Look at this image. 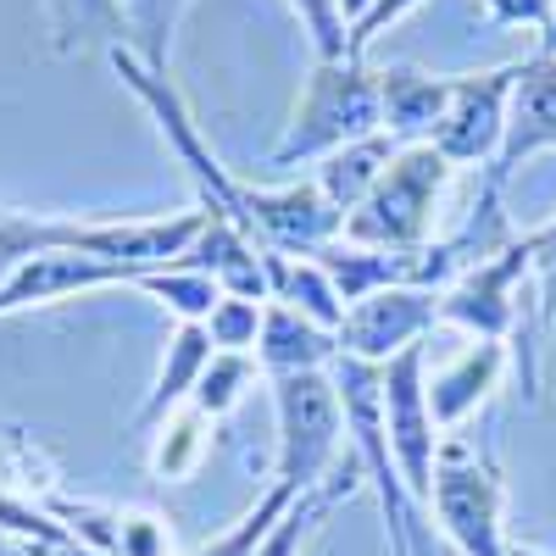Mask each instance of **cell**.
<instances>
[{"label":"cell","mask_w":556,"mask_h":556,"mask_svg":"<svg viewBox=\"0 0 556 556\" xmlns=\"http://www.w3.org/2000/svg\"><path fill=\"white\" fill-rule=\"evenodd\" d=\"M367 134H384V123H379V67H367L362 56H329V62L317 56L267 167L290 173L301 162H323V156L356 146Z\"/></svg>","instance_id":"cell-1"},{"label":"cell","mask_w":556,"mask_h":556,"mask_svg":"<svg viewBox=\"0 0 556 556\" xmlns=\"http://www.w3.org/2000/svg\"><path fill=\"white\" fill-rule=\"evenodd\" d=\"M267 390H273V424H278L267 484L290 495L329 484L340 462V440H345V406H340L334 374H278L267 379Z\"/></svg>","instance_id":"cell-2"},{"label":"cell","mask_w":556,"mask_h":556,"mask_svg":"<svg viewBox=\"0 0 556 556\" xmlns=\"http://www.w3.org/2000/svg\"><path fill=\"white\" fill-rule=\"evenodd\" d=\"M451 162L434 146H401L390 173L374 184L351 217H345V235L351 245H374V251H417L434 240V212L445 201V184H451Z\"/></svg>","instance_id":"cell-3"},{"label":"cell","mask_w":556,"mask_h":556,"mask_svg":"<svg viewBox=\"0 0 556 556\" xmlns=\"http://www.w3.org/2000/svg\"><path fill=\"white\" fill-rule=\"evenodd\" d=\"M106 62H112V73L123 78L128 96L151 112L156 134L167 139V151L184 162V173L195 178V195H201V206H206V212H223V217H235V223H240V178L228 173V167L217 162V151L206 146V134H201V123H195L190 101L178 96L173 73H151L146 62H139V56L128 51V45H117V51H112Z\"/></svg>","instance_id":"cell-4"},{"label":"cell","mask_w":556,"mask_h":556,"mask_svg":"<svg viewBox=\"0 0 556 556\" xmlns=\"http://www.w3.org/2000/svg\"><path fill=\"white\" fill-rule=\"evenodd\" d=\"M434 518L445 529V540L456 545V556H506V484L490 456H479V445L468 440H445L440 445V468H434Z\"/></svg>","instance_id":"cell-5"},{"label":"cell","mask_w":556,"mask_h":556,"mask_svg":"<svg viewBox=\"0 0 556 556\" xmlns=\"http://www.w3.org/2000/svg\"><path fill=\"white\" fill-rule=\"evenodd\" d=\"M384 434L395 451V468L412 501L434 495V468H440V424L429 406V345H412L395 362H384Z\"/></svg>","instance_id":"cell-6"},{"label":"cell","mask_w":556,"mask_h":556,"mask_svg":"<svg viewBox=\"0 0 556 556\" xmlns=\"http://www.w3.org/2000/svg\"><path fill=\"white\" fill-rule=\"evenodd\" d=\"M240 228L262 251L317 256L323 245L345 235V217L312 178H290V184H240Z\"/></svg>","instance_id":"cell-7"},{"label":"cell","mask_w":556,"mask_h":556,"mask_svg":"<svg viewBox=\"0 0 556 556\" xmlns=\"http://www.w3.org/2000/svg\"><path fill=\"white\" fill-rule=\"evenodd\" d=\"M523 278H534V256H529V240H513L506 251L456 273V285L440 295V323H456L473 340L506 345V334H518L523 323V295H518Z\"/></svg>","instance_id":"cell-8"},{"label":"cell","mask_w":556,"mask_h":556,"mask_svg":"<svg viewBox=\"0 0 556 556\" xmlns=\"http://www.w3.org/2000/svg\"><path fill=\"white\" fill-rule=\"evenodd\" d=\"M513 84H518V62L451 78V106L429 146L451 167H495L506 139V112H513Z\"/></svg>","instance_id":"cell-9"},{"label":"cell","mask_w":556,"mask_h":556,"mask_svg":"<svg viewBox=\"0 0 556 556\" xmlns=\"http://www.w3.org/2000/svg\"><path fill=\"white\" fill-rule=\"evenodd\" d=\"M440 323V290H412V285H395V290H379L356 306H345L340 317V356L351 362H395L401 351L424 345Z\"/></svg>","instance_id":"cell-10"},{"label":"cell","mask_w":556,"mask_h":556,"mask_svg":"<svg viewBox=\"0 0 556 556\" xmlns=\"http://www.w3.org/2000/svg\"><path fill=\"white\" fill-rule=\"evenodd\" d=\"M117 285H128L123 267H112L101 256H84V251H67V245H39L12 267L7 285H0V317L56 306V301H73V295H89V290H117Z\"/></svg>","instance_id":"cell-11"},{"label":"cell","mask_w":556,"mask_h":556,"mask_svg":"<svg viewBox=\"0 0 556 556\" xmlns=\"http://www.w3.org/2000/svg\"><path fill=\"white\" fill-rule=\"evenodd\" d=\"M540 151H556V45H540L534 56L518 62L506 139H501V156H495L484 184L506 190V178H513L529 156H540Z\"/></svg>","instance_id":"cell-12"},{"label":"cell","mask_w":556,"mask_h":556,"mask_svg":"<svg viewBox=\"0 0 556 556\" xmlns=\"http://www.w3.org/2000/svg\"><path fill=\"white\" fill-rule=\"evenodd\" d=\"M451 106V78L424 67H379V123L395 146H429Z\"/></svg>","instance_id":"cell-13"},{"label":"cell","mask_w":556,"mask_h":556,"mask_svg":"<svg viewBox=\"0 0 556 556\" xmlns=\"http://www.w3.org/2000/svg\"><path fill=\"white\" fill-rule=\"evenodd\" d=\"M256 362L262 374L278 379V374H329L340 362V334L312 323L306 312L295 306H278L267 301V317H262V340H256Z\"/></svg>","instance_id":"cell-14"},{"label":"cell","mask_w":556,"mask_h":556,"mask_svg":"<svg viewBox=\"0 0 556 556\" xmlns=\"http://www.w3.org/2000/svg\"><path fill=\"white\" fill-rule=\"evenodd\" d=\"M212 356H217V345H212V334H206V323H178V329L167 334V351H162V367H156V384H151V395L139 401V412H134V429L151 434L167 412L190 406L201 374L212 367Z\"/></svg>","instance_id":"cell-15"},{"label":"cell","mask_w":556,"mask_h":556,"mask_svg":"<svg viewBox=\"0 0 556 556\" xmlns=\"http://www.w3.org/2000/svg\"><path fill=\"white\" fill-rule=\"evenodd\" d=\"M506 374V345L501 340H468L451 362H440L429 374V406H434V424L456 429Z\"/></svg>","instance_id":"cell-16"},{"label":"cell","mask_w":556,"mask_h":556,"mask_svg":"<svg viewBox=\"0 0 556 556\" xmlns=\"http://www.w3.org/2000/svg\"><path fill=\"white\" fill-rule=\"evenodd\" d=\"M39 17H45V45H51V56H62V62L112 56L128 39L117 0H39Z\"/></svg>","instance_id":"cell-17"},{"label":"cell","mask_w":556,"mask_h":556,"mask_svg":"<svg viewBox=\"0 0 556 556\" xmlns=\"http://www.w3.org/2000/svg\"><path fill=\"white\" fill-rule=\"evenodd\" d=\"M395 151H401V146H395L390 134H367V139H356V146H345V151H334V156H323L317 173H312V184L334 201L340 217H351L367 195H374V184L390 173Z\"/></svg>","instance_id":"cell-18"},{"label":"cell","mask_w":556,"mask_h":556,"mask_svg":"<svg viewBox=\"0 0 556 556\" xmlns=\"http://www.w3.org/2000/svg\"><path fill=\"white\" fill-rule=\"evenodd\" d=\"M262 273H267V301L306 312L323 329H340L345 301L334 290V278L323 273L317 256H285V251H262Z\"/></svg>","instance_id":"cell-19"},{"label":"cell","mask_w":556,"mask_h":556,"mask_svg":"<svg viewBox=\"0 0 556 556\" xmlns=\"http://www.w3.org/2000/svg\"><path fill=\"white\" fill-rule=\"evenodd\" d=\"M190 0H117L123 12V45L146 62L151 73H173V39H178V17Z\"/></svg>","instance_id":"cell-20"},{"label":"cell","mask_w":556,"mask_h":556,"mask_svg":"<svg viewBox=\"0 0 556 556\" xmlns=\"http://www.w3.org/2000/svg\"><path fill=\"white\" fill-rule=\"evenodd\" d=\"M206 417L195 406H178L167 412L162 424L151 429V473L162 484H178V479H190L201 468V456H206Z\"/></svg>","instance_id":"cell-21"},{"label":"cell","mask_w":556,"mask_h":556,"mask_svg":"<svg viewBox=\"0 0 556 556\" xmlns=\"http://www.w3.org/2000/svg\"><path fill=\"white\" fill-rule=\"evenodd\" d=\"M128 290H146L156 306H167L178 323H206L212 317V306L223 301V285L217 278H206V273H195V267H156V273H146V278H134Z\"/></svg>","instance_id":"cell-22"},{"label":"cell","mask_w":556,"mask_h":556,"mask_svg":"<svg viewBox=\"0 0 556 556\" xmlns=\"http://www.w3.org/2000/svg\"><path fill=\"white\" fill-rule=\"evenodd\" d=\"M251 384H256V362L251 356H235V351H217L212 367L201 374V384H195V401L190 406L206 417V424H223V417L245 401Z\"/></svg>","instance_id":"cell-23"},{"label":"cell","mask_w":556,"mask_h":556,"mask_svg":"<svg viewBox=\"0 0 556 556\" xmlns=\"http://www.w3.org/2000/svg\"><path fill=\"white\" fill-rule=\"evenodd\" d=\"M290 501H295L290 490L267 484V490L256 495V506H251V513H245L235 529H228L223 540H212V545H201V551H190V556H256V551H262V540L273 534V523L285 518V506H290Z\"/></svg>","instance_id":"cell-24"},{"label":"cell","mask_w":556,"mask_h":556,"mask_svg":"<svg viewBox=\"0 0 556 556\" xmlns=\"http://www.w3.org/2000/svg\"><path fill=\"white\" fill-rule=\"evenodd\" d=\"M262 317H267V301H251V295H223L206 317V334L217 351H235V356H256V340H262Z\"/></svg>","instance_id":"cell-25"},{"label":"cell","mask_w":556,"mask_h":556,"mask_svg":"<svg viewBox=\"0 0 556 556\" xmlns=\"http://www.w3.org/2000/svg\"><path fill=\"white\" fill-rule=\"evenodd\" d=\"M290 12L301 17V34L312 39V51L329 62L345 56V23H340V0H290Z\"/></svg>","instance_id":"cell-26"},{"label":"cell","mask_w":556,"mask_h":556,"mask_svg":"<svg viewBox=\"0 0 556 556\" xmlns=\"http://www.w3.org/2000/svg\"><path fill=\"white\" fill-rule=\"evenodd\" d=\"M523 240L534 256V301H540V329H545V323H556V217Z\"/></svg>","instance_id":"cell-27"},{"label":"cell","mask_w":556,"mask_h":556,"mask_svg":"<svg viewBox=\"0 0 556 556\" xmlns=\"http://www.w3.org/2000/svg\"><path fill=\"white\" fill-rule=\"evenodd\" d=\"M479 12L490 28H534L540 45H551V28H556L551 0H479Z\"/></svg>","instance_id":"cell-28"},{"label":"cell","mask_w":556,"mask_h":556,"mask_svg":"<svg viewBox=\"0 0 556 556\" xmlns=\"http://www.w3.org/2000/svg\"><path fill=\"white\" fill-rule=\"evenodd\" d=\"M117 556H173V534L156 513H123L117 518Z\"/></svg>","instance_id":"cell-29"},{"label":"cell","mask_w":556,"mask_h":556,"mask_svg":"<svg viewBox=\"0 0 556 556\" xmlns=\"http://www.w3.org/2000/svg\"><path fill=\"white\" fill-rule=\"evenodd\" d=\"M417 7H424V0H374V7H367V17L351 28V39H345V56H362L367 62V51H374V39L379 34H390L401 17H412Z\"/></svg>","instance_id":"cell-30"},{"label":"cell","mask_w":556,"mask_h":556,"mask_svg":"<svg viewBox=\"0 0 556 556\" xmlns=\"http://www.w3.org/2000/svg\"><path fill=\"white\" fill-rule=\"evenodd\" d=\"M367 7H374V0H340V23H345V39H351V28L367 17Z\"/></svg>","instance_id":"cell-31"},{"label":"cell","mask_w":556,"mask_h":556,"mask_svg":"<svg viewBox=\"0 0 556 556\" xmlns=\"http://www.w3.org/2000/svg\"><path fill=\"white\" fill-rule=\"evenodd\" d=\"M17 262H23V251L0 240V285H7V278H12V267H17Z\"/></svg>","instance_id":"cell-32"},{"label":"cell","mask_w":556,"mask_h":556,"mask_svg":"<svg viewBox=\"0 0 556 556\" xmlns=\"http://www.w3.org/2000/svg\"><path fill=\"white\" fill-rule=\"evenodd\" d=\"M506 556H545V551H540V545H513Z\"/></svg>","instance_id":"cell-33"},{"label":"cell","mask_w":556,"mask_h":556,"mask_svg":"<svg viewBox=\"0 0 556 556\" xmlns=\"http://www.w3.org/2000/svg\"><path fill=\"white\" fill-rule=\"evenodd\" d=\"M551 17H556V0H551ZM551 45H556V28H551Z\"/></svg>","instance_id":"cell-34"}]
</instances>
